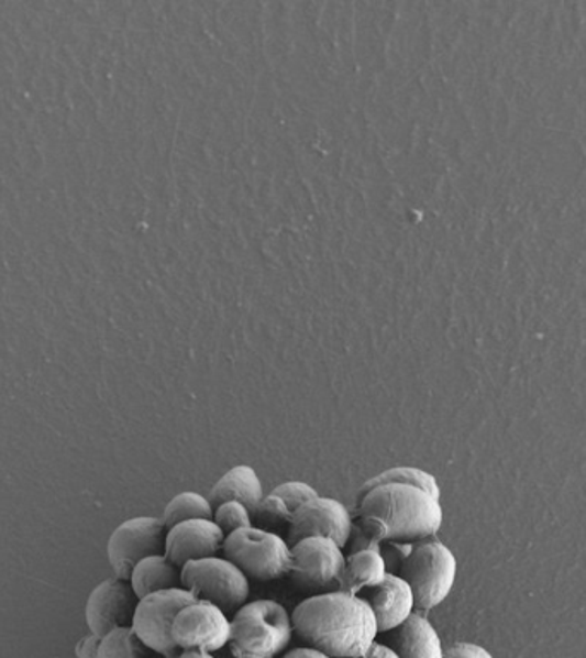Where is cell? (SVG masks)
Here are the masks:
<instances>
[{
	"mask_svg": "<svg viewBox=\"0 0 586 658\" xmlns=\"http://www.w3.org/2000/svg\"><path fill=\"white\" fill-rule=\"evenodd\" d=\"M294 633L307 648L330 658H361L376 643V616L358 595L334 590L309 596L291 614Z\"/></svg>",
	"mask_w": 586,
	"mask_h": 658,
	"instance_id": "1",
	"label": "cell"
},
{
	"mask_svg": "<svg viewBox=\"0 0 586 658\" xmlns=\"http://www.w3.org/2000/svg\"><path fill=\"white\" fill-rule=\"evenodd\" d=\"M362 534L376 542H420L438 534L444 513L438 497L413 485L386 484L358 494Z\"/></svg>",
	"mask_w": 586,
	"mask_h": 658,
	"instance_id": "2",
	"label": "cell"
},
{
	"mask_svg": "<svg viewBox=\"0 0 586 658\" xmlns=\"http://www.w3.org/2000/svg\"><path fill=\"white\" fill-rule=\"evenodd\" d=\"M230 626L229 645L237 658H276L287 650L294 636L287 608L269 599L242 605Z\"/></svg>",
	"mask_w": 586,
	"mask_h": 658,
	"instance_id": "3",
	"label": "cell"
},
{
	"mask_svg": "<svg viewBox=\"0 0 586 658\" xmlns=\"http://www.w3.org/2000/svg\"><path fill=\"white\" fill-rule=\"evenodd\" d=\"M458 562L439 540H425L410 547L401 562L400 577L407 581L416 599V608L431 611L443 604L453 590Z\"/></svg>",
	"mask_w": 586,
	"mask_h": 658,
	"instance_id": "4",
	"label": "cell"
},
{
	"mask_svg": "<svg viewBox=\"0 0 586 658\" xmlns=\"http://www.w3.org/2000/svg\"><path fill=\"white\" fill-rule=\"evenodd\" d=\"M225 558L247 578L272 581L291 573V547L280 535L248 527L226 535Z\"/></svg>",
	"mask_w": 586,
	"mask_h": 658,
	"instance_id": "5",
	"label": "cell"
},
{
	"mask_svg": "<svg viewBox=\"0 0 586 658\" xmlns=\"http://www.w3.org/2000/svg\"><path fill=\"white\" fill-rule=\"evenodd\" d=\"M183 589L195 593L199 601L222 608L225 614L237 612L247 604L248 578L229 559L208 558L187 562L183 571Z\"/></svg>",
	"mask_w": 586,
	"mask_h": 658,
	"instance_id": "6",
	"label": "cell"
},
{
	"mask_svg": "<svg viewBox=\"0 0 586 658\" xmlns=\"http://www.w3.org/2000/svg\"><path fill=\"white\" fill-rule=\"evenodd\" d=\"M198 601V596L186 589L152 593V595L141 599L131 627L150 650L164 655V657L177 654L180 648L175 645L174 636H172L175 617L179 616V612L184 607Z\"/></svg>",
	"mask_w": 586,
	"mask_h": 658,
	"instance_id": "7",
	"label": "cell"
},
{
	"mask_svg": "<svg viewBox=\"0 0 586 658\" xmlns=\"http://www.w3.org/2000/svg\"><path fill=\"white\" fill-rule=\"evenodd\" d=\"M167 531L162 518L155 516H137L119 525L107 544V556L115 577L129 581L137 562L150 556L165 555Z\"/></svg>",
	"mask_w": 586,
	"mask_h": 658,
	"instance_id": "8",
	"label": "cell"
},
{
	"mask_svg": "<svg viewBox=\"0 0 586 658\" xmlns=\"http://www.w3.org/2000/svg\"><path fill=\"white\" fill-rule=\"evenodd\" d=\"M345 555L327 537H309L291 546V573L297 585L309 590L339 586Z\"/></svg>",
	"mask_w": 586,
	"mask_h": 658,
	"instance_id": "9",
	"label": "cell"
},
{
	"mask_svg": "<svg viewBox=\"0 0 586 658\" xmlns=\"http://www.w3.org/2000/svg\"><path fill=\"white\" fill-rule=\"evenodd\" d=\"M230 619L222 608L207 601L187 605L175 617L172 636L180 650H222L230 643Z\"/></svg>",
	"mask_w": 586,
	"mask_h": 658,
	"instance_id": "10",
	"label": "cell"
},
{
	"mask_svg": "<svg viewBox=\"0 0 586 658\" xmlns=\"http://www.w3.org/2000/svg\"><path fill=\"white\" fill-rule=\"evenodd\" d=\"M140 599L128 580L110 578L95 586L86 602V624L91 635L103 638L117 627L131 626Z\"/></svg>",
	"mask_w": 586,
	"mask_h": 658,
	"instance_id": "11",
	"label": "cell"
},
{
	"mask_svg": "<svg viewBox=\"0 0 586 658\" xmlns=\"http://www.w3.org/2000/svg\"><path fill=\"white\" fill-rule=\"evenodd\" d=\"M354 530L349 507L336 500L321 497L303 504L290 522V544L309 537H327L345 547Z\"/></svg>",
	"mask_w": 586,
	"mask_h": 658,
	"instance_id": "12",
	"label": "cell"
},
{
	"mask_svg": "<svg viewBox=\"0 0 586 658\" xmlns=\"http://www.w3.org/2000/svg\"><path fill=\"white\" fill-rule=\"evenodd\" d=\"M225 538L213 519H190L167 531L165 556L183 570L187 562L214 558L223 550Z\"/></svg>",
	"mask_w": 586,
	"mask_h": 658,
	"instance_id": "13",
	"label": "cell"
},
{
	"mask_svg": "<svg viewBox=\"0 0 586 658\" xmlns=\"http://www.w3.org/2000/svg\"><path fill=\"white\" fill-rule=\"evenodd\" d=\"M373 608L379 633H389L400 627L416 611L412 589L403 578L389 574L362 595Z\"/></svg>",
	"mask_w": 586,
	"mask_h": 658,
	"instance_id": "14",
	"label": "cell"
},
{
	"mask_svg": "<svg viewBox=\"0 0 586 658\" xmlns=\"http://www.w3.org/2000/svg\"><path fill=\"white\" fill-rule=\"evenodd\" d=\"M388 647L400 658H444L443 643L431 621L416 612L400 627L389 632Z\"/></svg>",
	"mask_w": 586,
	"mask_h": 658,
	"instance_id": "15",
	"label": "cell"
},
{
	"mask_svg": "<svg viewBox=\"0 0 586 658\" xmlns=\"http://www.w3.org/2000/svg\"><path fill=\"white\" fill-rule=\"evenodd\" d=\"M386 577H388V564L377 549V542L354 547L352 552L345 556L339 590L358 595L362 590L373 589L383 583Z\"/></svg>",
	"mask_w": 586,
	"mask_h": 658,
	"instance_id": "16",
	"label": "cell"
},
{
	"mask_svg": "<svg viewBox=\"0 0 586 658\" xmlns=\"http://www.w3.org/2000/svg\"><path fill=\"white\" fill-rule=\"evenodd\" d=\"M263 500H265V491H263L261 479L247 465L233 467L232 470H229L213 485L210 494V503L213 504V507L229 503V501H237V503L244 504L253 515L257 513V507Z\"/></svg>",
	"mask_w": 586,
	"mask_h": 658,
	"instance_id": "17",
	"label": "cell"
},
{
	"mask_svg": "<svg viewBox=\"0 0 586 658\" xmlns=\"http://www.w3.org/2000/svg\"><path fill=\"white\" fill-rule=\"evenodd\" d=\"M180 568L165 555L150 556L137 562L129 583L133 586L137 599L164 592V590L183 589V573Z\"/></svg>",
	"mask_w": 586,
	"mask_h": 658,
	"instance_id": "18",
	"label": "cell"
},
{
	"mask_svg": "<svg viewBox=\"0 0 586 658\" xmlns=\"http://www.w3.org/2000/svg\"><path fill=\"white\" fill-rule=\"evenodd\" d=\"M319 492L306 482L290 481L273 489L265 500L261 501L257 513L268 518L291 522L294 515L303 504L318 500Z\"/></svg>",
	"mask_w": 586,
	"mask_h": 658,
	"instance_id": "19",
	"label": "cell"
},
{
	"mask_svg": "<svg viewBox=\"0 0 586 658\" xmlns=\"http://www.w3.org/2000/svg\"><path fill=\"white\" fill-rule=\"evenodd\" d=\"M213 504L207 497L198 492H180L165 506L162 522L170 530L175 525L190 519H213Z\"/></svg>",
	"mask_w": 586,
	"mask_h": 658,
	"instance_id": "20",
	"label": "cell"
},
{
	"mask_svg": "<svg viewBox=\"0 0 586 658\" xmlns=\"http://www.w3.org/2000/svg\"><path fill=\"white\" fill-rule=\"evenodd\" d=\"M386 484L413 485V487L429 492L431 496L438 497V500L441 497V489H439L434 475L420 469H413V467H397V469L386 470V472L379 473V475L373 476V479L365 482L358 494H364L371 489Z\"/></svg>",
	"mask_w": 586,
	"mask_h": 658,
	"instance_id": "21",
	"label": "cell"
},
{
	"mask_svg": "<svg viewBox=\"0 0 586 658\" xmlns=\"http://www.w3.org/2000/svg\"><path fill=\"white\" fill-rule=\"evenodd\" d=\"M148 650L133 627H117L100 638L98 658H148Z\"/></svg>",
	"mask_w": 586,
	"mask_h": 658,
	"instance_id": "22",
	"label": "cell"
},
{
	"mask_svg": "<svg viewBox=\"0 0 586 658\" xmlns=\"http://www.w3.org/2000/svg\"><path fill=\"white\" fill-rule=\"evenodd\" d=\"M213 522L222 528L223 534L230 535L242 528L253 527V513L244 504L229 501L214 507Z\"/></svg>",
	"mask_w": 586,
	"mask_h": 658,
	"instance_id": "23",
	"label": "cell"
},
{
	"mask_svg": "<svg viewBox=\"0 0 586 658\" xmlns=\"http://www.w3.org/2000/svg\"><path fill=\"white\" fill-rule=\"evenodd\" d=\"M444 658H493V655L475 643H456L444 650Z\"/></svg>",
	"mask_w": 586,
	"mask_h": 658,
	"instance_id": "24",
	"label": "cell"
},
{
	"mask_svg": "<svg viewBox=\"0 0 586 658\" xmlns=\"http://www.w3.org/2000/svg\"><path fill=\"white\" fill-rule=\"evenodd\" d=\"M361 658H400L397 655V651L389 648L388 645H383V643H374L373 647L369 648V651Z\"/></svg>",
	"mask_w": 586,
	"mask_h": 658,
	"instance_id": "25",
	"label": "cell"
},
{
	"mask_svg": "<svg viewBox=\"0 0 586 658\" xmlns=\"http://www.w3.org/2000/svg\"><path fill=\"white\" fill-rule=\"evenodd\" d=\"M284 658H330L321 651L312 650V648H296L290 654L285 655Z\"/></svg>",
	"mask_w": 586,
	"mask_h": 658,
	"instance_id": "26",
	"label": "cell"
},
{
	"mask_svg": "<svg viewBox=\"0 0 586 658\" xmlns=\"http://www.w3.org/2000/svg\"><path fill=\"white\" fill-rule=\"evenodd\" d=\"M177 658H214L210 651L202 650H183L177 654Z\"/></svg>",
	"mask_w": 586,
	"mask_h": 658,
	"instance_id": "27",
	"label": "cell"
},
{
	"mask_svg": "<svg viewBox=\"0 0 586 658\" xmlns=\"http://www.w3.org/2000/svg\"><path fill=\"white\" fill-rule=\"evenodd\" d=\"M177 654H179V651H177ZM177 654L168 655V657H165V658H177Z\"/></svg>",
	"mask_w": 586,
	"mask_h": 658,
	"instance_id": "28",
	"label": "cell"
}]
</instances>
